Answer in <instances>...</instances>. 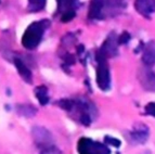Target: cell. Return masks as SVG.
Returning a JSON list of instances; mask_svg holds the SVG:
<instances>
[{"label":"cell","instance_id":"obj_18","mask_svg":"<svg viewBox=\"0 0 155 154\" xmlns=\"http://www.w3.org/2000/svg\"><path fill=\"white\" fill-rule=\"evenodd\" d=\"M145 113L149 114V115L155 116V103L151 102L145 106Z\"/></svg>","mask_w":155,"mask_h":154},{"label":"cell","instance_id":"obj_15","mask_svg":"<svg viewBox=\"0 0 155 154\" xmlns=\"http://www.w3.org/2000/svg\"><path fill=\"white\" fill-rule=\"evenodd\" d=\"M47 0H27V10L28 12L36 13L45 9Z\"/></svg>","mask_w":155,"mask_h":154},{"label":"cell","instance_id":"obj_14","mask_svg":"<svg viewBox=\"0 0 155 154\" xmlns=\"http://www.w3.org/2000/svg\"><path fill=\"white\" fill-rule=\"evenodd\" d=\"M147 136H149V134H147V129L145 126H142L141 129L136 128L131 132V138L138 143H143V142L147 141Z\"/></svg>","mask_w":155,"mask_h":154},{"label":"cell","instance_id":"obj_8","mask_svg":"<svg viewBox=\"0 0 155 154\" xmlns=\"http://www.w3.org/2000/svg\"><path fill=\"white\" fill-rule=\"evenodd\" d=\"M13 64L15 65L18 74L22 77V79L25 82H27V84H31V82H33V74H31V69L25 64V62L21 58L13 57Z\"/></svg>","mask_w":155,"mask_h":154},{"label":"cell","instance_id":"obj_7","mask_svg":"<svg viewBox=\"0 0 155 154\" xmlns=\"http://www.w3.org/2000/svg\"><path fill=\"white\" fill-rule=\"evenodd\" d=\"M139 80L145 90L155 91V73L149 67H144L139 72Z\"/></svg>","mask_w":155,"mask_h":154},{"label":"cell","instance_id":"obj_17","mask_svg":"<svg viewBox=\"0 0 155 154\" xmlns=\"http://www.w3.org/2000/svg\"><path fill=\"white\" fill-rule=\"evenodd\" d=\"M130 40V35L127 32H124V33L120 35V36L117 38V41H118V45H124L127 44L128 41Z\"/></svg>","mask_w":155,"mask_h":154},{"label":"cell","instance_id":"obj_6","mask_svg":"<svg viewBox=\"0 0 155 154\" xmlns=\"http://www.w3.org/2000/svg\"><path fill=\"white\" fill-rule=\"evenodd\" d=\"M79 154H111V151L105 144L93 141L89 138H81L77 146Z\"/></svg>","mask_w":155,"mask_h":154},{"label":"cell","instance_id":"obj_4","mask_svg":"<svg viewBox=\"0 0 155 154\" xmlns=\"http://www.w3.org/2000/svg\"><path fill=\"white\" fill-rule=\"evenodd\" d=\"M96 59L98 62L97 67V84L99 88L102 90H109L111 87V76H110V69L107 64V57L103 54L100 50L96 53Z\"/></svg>","mask_w":155,"mask_h":154},{"label":"cell","instance_id":"obj_1","mask_svg":"<svg viewBox=\"0 0 155 154\" xmlns=\"http://www.w3.org/2000/svg\"><path fill=\"white\" fill-rule=\"evenodd\" d=\"M124 8V0H91L88 18L90 20H104L115 16Z\"/></svg>","mask_w":155,"mask_h":154},{"label":"cell","instance_id":"obj_5","mask_svg":"<svg viewBox=\"0 0 155 154\" xmlns=\"http://www.w3.org/2000/svg\"><path fill=\"white\" fill-rule=\"evenodd\" d=\"M57 13L63 23H67L76 16V10L79 7V0H57Z\"/></svg>","mask_w":155,"mask_h":154},{"label":"cell","instance_id":"obj_10","mask_svg":"<svg viewBox=\"0 0 155 154\" xmlns=\"http://www.w3.org/2000/svg\"><path fill=\"white\" fill-rule=\"evenodd\" d=\"M134 8L143 16H149L155 12V0H136Z\"/></svg>","mask_w":155,"mask_h":154},{"label":"cell","instance_id":"obj_9","mask_svg":"<svg viewBox=\"0 0 155 154\" xmlns=\"http://www.w3.org/2000/svg\"><path fill=\"white\" fill-rule=\"evenodd\" d=\"M117 45H118V41L115 38V35L111 34L99 50L103 54H105L107 58L114 57L117 53Z\"/></svg>","mask_w":155,"mask_h":154},{"label":"cell","instance_id":"obj_3","mask_svg":"<svg viewBox=\"0 0 155 154\" xmlns=\"http://www.w3.org/2000/svg\"><path fill=\"white\" fill-rule=\"evenodd\" d=\"M68 113H74L73 117L79 121L83 125L88 126L93 121V113H96V108L93 103L86 98H77L72 100V108Z\"/></svg>","mask_w":155,"mask_h":154},{"label":"cell","instance_id":"obj_11","mask_svg":"<svg viewBox=\"0 0 155 154\" xmlns=\"http://www.w3.org/2000/svg\"><path fill=\"white\" fill-rule=\"evenodd\" d=\"M142 62L147 67L155 64V41H150L143 48Z\"/></svg>","mask_w":155,"mask_h":154},{"label":"cell","instance_id":"obj_2","mask_svg":"<svg viewBox=\"0 0 155 154\" xmlns=\"http://www.w3.org/2000/svg\"><path fill=\"white\" fill-rule=\"evenodd\" d=\"M50 24L51 22L47 18L35 21L29 24L22 36V45L24 48L27 50H33L38 47L42 40L45 32L50 27Z\"/></svg>","mask_w":155,"mask_h":154},{"label":"cell","instance_id":"obj_12","mask_svg":"<svg viewBox=\"0 0 155 154\" xmlns=\"http://www.w3.org/2000/svg\"><path fill=\"white\" fill-rule=\"evenodd\" d=\"M35 95H36L37 100L41 105H46L49 102V95H48V88L46 86L41 85L35 88Z\"/></svg>","mask_w":155,"mask_h":154},{"label":"cell","instance_id":"obj_13","mask_svg":"<svg viewBox=\"0 0 155 154\" xmlns=\"http://www.w3.org/2000/svg\"><path fill=\"white\" fill-rule=\"evenodd\" d=\"M16 112L24 117H33L36 114L37 110L31 104H18L16 105Z\"/></svg>","mask_w":155,"mask_h":154},{"label":"cell","instance_id":"obj_16","mask_svg":"<svg viewBox=\"0 0 155 154\" xmlns=\"http://www.w3.org/2000/svg\"><path fill=\"white\" fill-rule=\"evenodd\" d=\"M104 142H105V144L113 146H115V148H119L120 144H122V142L119 141L118 139L114 138V137H110V136H106L105 138H104Z\"/></svg>","mask_w":155,"mask_h":154}]
</instances>
